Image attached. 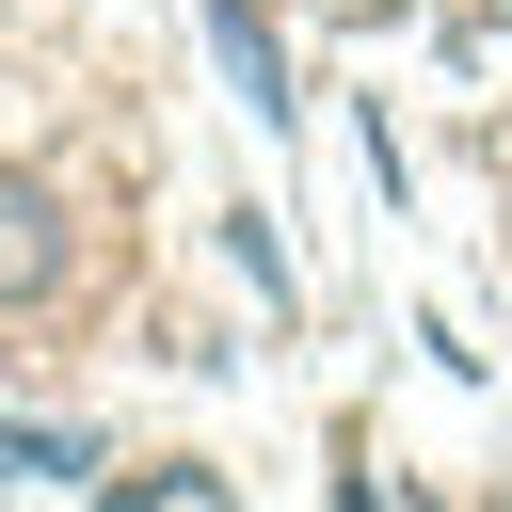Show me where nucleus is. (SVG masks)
I'll return each instance as SVG.
<instances>
[{
	"label": "nucleus",
	"instance_id": "obj_1",
	"mask_svg": "<svg viewBox=\"0 0 512 512\" xmlns=\"http://www.w3.org/2000/svg\"><path fill=\"white\" fill-rule=\"evenodd\" d=\"M208 48H224V80H240V112L288 128V48H272V16H256V0H208Z\"/></svg>",
	"mask_w": 512,
	"mask_h": 512
},
{
	"label": "nucleus",
	"instance_id": "obj_2",
	"mask_svg": "<svg viewBox=\"0 0 512 512\" xmlns=\"http://www.w3.org/2000/svg\"><path fill=\"white\" fill-rule=\"evenodd\" d=\"M80 464H96L80 432H32V416H0V480H80Z\"/></svg>",
	"mask_w": 512,
	"mask_h": 512
},
{
	"label": "nucleus",
	"instance_id": "obj_3",
	"mask_svg": "<svg viewBox=\"0 0 512 512\" xmlns=\"http://www.w3.org/2000/svg\"><path fill=\"white\" fill-rule=\"evenodd\" d=\"M336 512H384V496H368V480H336Z\"/></svg>",
	"mask_w": 512,
	"mask_h": 512
},
{
	"label": "nucleus",
	"instance_id": "obj_4",
	"mask_svg": "<svg viewBox=\"0 0 512 512\" xmlns=\"http://www.w3.org/2000/svg\"><path fill=\"white\" fill-rule=\"evenodd\" d=\"M480 16H496V32H512V0H480Z\"/></svg>",
	"mask_w": 512,
	"mask_h": 512
}]
</instances>
